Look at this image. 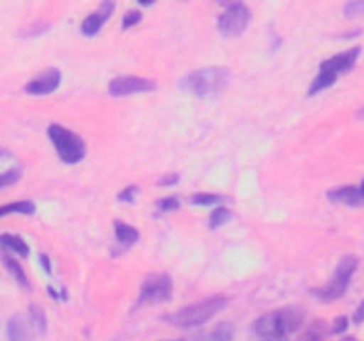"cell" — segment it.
<instances>
[{
    "instance_id": "cell-1",
    "label": "cell",
    "mask_w": 364,
    "mask_h": 341,
    "mask_svg": "<svg viewBox=\"0 0 364 341\" xmlns=\"http://www.w3.org/2000/svg\"><path fill=\"white\" fill-rule=\"evenodd\" d=\"M304 322L302 308H283L265 313L255 322V332L262 340H287Z\"/></svg>"
},
{
    "instance_id": "cell-2",
    "label": "cell",
    "mask_w": 364,
    "mask_h": 341,
    "mask_svg": "<svg viewBox=\"0 0 364 341\" xmlns=\"http://www.w3.org/2000/svg\"><path fill=\"white\" fill-rule=\"evenodd\" d=\"M230 70L223 66H210L194 70L180 80V87L198 98H213L230 84Z\"/></svg>"
},
{
    "instance_id": "cell-3",
    "label": "cell",
    "mask_w": 364,
    "mask_h": 341,
    "mask_svg": "<svg viewBox=\"0 0 364 341\" xmlns=\"http://www.w3.org/2000/svg\"><path fill=\"white\" fill-rule=\"evenodd\" d=\"M226 305L228 297H224V295H213V297H206L203 301L194 302V304L185 305V308L164 316V320L169 322L171 325L178 327V329H192V327L205 325L217 313L223 311Z\"/></svg>"
},
{
    "instance_id": "cell-4",
    "label": "cell",
    "mask_w": 364,
    "mask_h": 341,
    "mask_svg": "<svg viewBox=\"0 0 364 341\" xmlns=\"http://www.w3.org/2000/svg\"><path fill=\"white\" fill-rule=\"evenodd\" d=\"M359 55H361V48L359 46H354L350 50H345V52L336 53L331 59L323 60L320 64V71L316 75L315 80L311 82L308 89L309 96H315L318 92H322L323 89H329L331 85H334V82L341 77V75L348 73L352 67L358 63Z\"/></svg>"
},
{
    "instance_id": "cell-5",
    "label": "cell",
    "mask_w": 364,
    "mask_h": 341,
    "mask_svg": "<svg viewBox=\"0 0 364 341\" xmlns=\"http://www.w3.org/2000/svg\"><path fill=\"white\" fill-rule=\"evenodd\" d=\"M355 269H358V258L352 254L343 256V259L338 263L329 283L323 284L322 288H315V290H311V293L322 302L338 301L347 291L348 284H350L352 277L355 274Z\"/></svg>"
},
{
    "instance_id": "cell-6",
    "label": "cell",
    "mask_w": 364,
    "mask_h": 341,
    "mask_svg": "<svg viewBox=\"0 0 364 341\" xmlns=\"http://www.w3.org/2000/svg\"><path fill=\"white\" fill-rule=\"evenodd\" d=\"M48 137L64 163H78L85 156V142L63 124H50Z\"/></svg>"
},
{
    "instance_id": "cell-7",
    "label": "cell",
    "mask_w": 364,
    "mask_h": 341,
    "mask_svg": "<svg viewBox=\"0 0 364 341\" xmlns=\"http://www.w3.org/2000/svg\"><path fill=\"white\" fill-rule=\"evenodd\" d=\"M251 21V11L245 4L235 2L226 7L223 14L217 20V27L224 38H237V36L244 34L245 28L249 27Z\"/></svg>"
},
{
    "instance_id": "cell-8",
    "label": "cell",
    "mask_w": 364,
    "mask_h": 341,
    "mask_svg": "<svg viewBox=\"0 0 364 341\" xmlns=\"http://www.w3.org/2000/svg\"><path fill=\"white\" fill-rule=\"evenodd\" d=\"M173 295V279L167 274H153L148 276L141 284L139 291V304H160L167 302Z\"/></svg>"
},
{
    "instance_id": "cell-9",
    "label": "cell",
    "mask_w": 364,
    "mask_h": 341,
    "mask_svg": "<svg viewBox=\"0 0 364 341\" xmlns=\"http://www.w3.org/2000/svg\"><path fill=\"white\" fill-rule=\"evenodd\" d=\"M155 89L156 84L153 80L142 77H132V75L114 78L109 84V92L114 98H123V96L135 94V92H149L155 91Z\"/></svg>"
},
{
    "instance_id": "cell-10",
    "label": "cell",
    "mask_w": 364,
    "mask_h": 341,
    "mask_svg": "<svg viewBox=\"0 0 364 341\" xmlns=\"http://www.w3.org/2000/svg\"><path fill=\"white\" fill-rule=\"evenodd\" d=\"M7 340L9 341H34L39 336L38 327L34 325L28 315H14L11 316L6 327Z\"/></svg>"
},
{
    "instance_id": "cell-11",
    "label": "cell",
    "mask_w": 364,
    "mask_h": 341,
    "mask_svg": "<svg viewBox=\"0 0 364 341\" xmlns=\"http://www.w3.org/2000/svg\"><path fill=\"white\" fill-rule=\"evenodd\" d=\"M60 71L57 67H50V70H45L41 75H38L36 78H32L27 85H25V91L28 94L34 96H45L50 94V92L55 91L60 85Z\"/></svg>"
},
{
    "instance_id": "cell-12",
    "label": "cell",
    "mask_w": 364,
    "mask_h": 341,
    "mask_svg": "<svg viewBox=\"0 0 364 341\" xmlns=\"http://www.w3.org/2000/svg\"><path fill=\"white\" fill-rule=\"evenodd\" d=\"M114 7H116L114 2H103L95 13H91L84 21H82V34L87 36V38H92V36L98 34V32L102 31L103 23H105L110 18V14H112Z\"/></svg>"
},
{
    "instance_id": "cell-13",
    "label": "cell",
    "mask_w": 364,
    "mask_h": 341,
    "mask_svg": "<svg viewBox=\"0 0 364 341\" xmlns=\"http://www.w3.org/2000/svg\"><path fill=\"white\" fill-rule=\"evenodd\" d=\"M327 197L333 202H341L347 206H364V194L361 187H354V185H345V187H338L329 190Z\"/></svg>"
},
{
    "instance_id": "cell-14",
    "label": "cell",
    "mask_w": 364,
    "mask_h": 341,
    "mask_svg": "<svg viewBox=\"0 0 364 341\" xmlns=\"http://www.w3.org/2000/svg\"><path fill=\"white\" fill-rule=\"evenodd\" d=\"M114 233H116L117 242H119L123 247H130V245H134L135 242L139 240V237H141L134 226H130V224L127 222H121V220H116V222H114Z\"/></svg>"
},
{
    "instance_id": "cell-15",
    "label": "cell",
    "mask_w": 364,
    "mask_h": 341,
    "mask_svg": "<svg viewBox=\"0 0 364 341\" xmlns=\"http://www.w3.org/2000/svg\"><path fill=\"white\" fill-rule=\"evenodd\" d=\"M0 247L9 249V251L23 256V258H27L28 252H31L27 242L21 237H16V234H0Z\"/></svg>"
},
{
    "instance_id": "cell-16",
    "label": "cell",
    "mask_w": 364,
    "mask_h": 341,
    "mask_svg": "<svg viewBox=\"0 0 364 341\" xmlns=\"http://www.w3.org/2000/svg\"><path fill=\"white\" fill-rule=\"evenodd\" d=\"M2 263L6 265V269L9 270V274L14 277V279H16V283L20 284V286H23L25 290H31V284H28L27 274H25V270L21 269V265L16 261V259L13 258V256L4 254L2 256Z\"/></svg>"
},
{
    "instance_id": "cell-17",
    "label": "cell",
    "mask_w": 364,
    "mask_h": 341,
    "mask_svg": "<svg viewBox=\"0 0 364 341\" xmlns=\"http://www.w3.org/2000/svg\"><path fill=\"white\" fill-rule=\"evenodd\" d=\"M36 212L34 202L31 201H18L9 202V205L0 206V217L11 215V213H20V215H32Z\"/></svg>"
},
{
    "instance_id": "cell-18",
    "label": "cell",
    "mask_w": 364,
    "mask_h": 341,
    "mask_svg": "<svg viewBox=\"0 0 364 341\" xmlns=\"http://www.w3.org/2000/svg\"><path fill=\"white\" fill-rule=\"evenodd\" d=\"M201 341H233V329L230 325H219L201 337Z\"/></svg>"
},
{
    "instance_id": "cell-19",
    "label": "cell",
    "mask_w": 364,
    "mask_h": 341,
    "mask_svg": "<svg viewBox=\"0 0 364 341\" xmlns=\"http://www.w3.org/2000/svg\"><path fill=\"white\" fill-rule=\"evenodd\" d=\"M323 337H326V325L316 322L299 337V341H323Z\"/></svg>"
},
{
    "instance_id": "cell-20",
    "label": "cell",
    "mask_w": 364,
    "mask_h": 341,
    "mask_svg": "<svg viewBox=\"0 0 364 341\" xmlns=\"http://www.w3.org/2000/svg\"><path fill=\"white\" fill-rule=\"evenodd\" d=\"M230 219H231L230 210L215 208L212 213H210V220H208L210 229H217V227H220L223 224H226Z\"/></svg>"
},
{
    "instance_id": "cell-21",
    "label": "cell",
    "mask_w": 364,
    "mask_h": 341,
    "mask_svg": "<svg viewBox=\"0 0 364 341\" xmlns=\"http://www.w3.org/2000/svg\"><path fill=\"white\" fill-rule=\"evenodd\" d=\"M28 316H31V318H32L34 325L38 327L39 334H45V330H46V316H45V313H43V309L39 308V305L32 304L31 308H28Z\"/></svg>"
},
{
    "instance_id": "cell-22",
    "label": "cell",
    "mask_w": 364,
    "mask_h": 341,
    "mask_svg": "<svg viewBox=\"0 0 364 341\" xmlns=\"http://www.w3.org/2000/svg\"><path fill=\"white\" fill-rule=\"evenodd\" d=\"M224 197L219 194H196L191 197L192 205H199V206H212V205H219L223 202Z\"/></svg>"
},
{
    "instance_id": "cell-23",
    "label": "cell",
    "mask_w": 364,
    "mask_h": 341,
    "mask_svg": "<svg viewBox=\"0 0 364 341\" xmlns=\"http://www.w3.org/2000/svg\"><path fill=\"white\" fill-rule=\"evenodd\" d=\"M343 13L347 18H355L364 14V0H354V2L345 4Z\"/></svg>"
},
{
    "instance_id": "cell-24",
    "label": "cell",
    "mask_w": 364,
    "mask_h": 341,
    "mask_svg": "<svg viewBox=\"0 0 364 341\" xmlns=\"http://www.w3.org/2000/svg\"><path fill=\"white\" fill-rule=\"evenodd\" d=\"M20 176H21L20 169H9V170H6V173H2L0 174V188L9 187V185L16 183V181L20 180Z\"/></svg>"
},
{
    "instance_id": "cell-25",
    "label": "cell",
    "mask_w": 364,
    "mask_h": 341,
    "mask_svg": "<svg viewBox=\"0 0 364 341\" xmlns=\"http://www.w3.org/2000/svg\"><path fill=\"white\" fill-rule=\"evenodd\" d=\"M159 210L160 212H174V210L180 208V199L176 195H171V197H164L159 201Z\"/></svg>"
},
{
    "instance_id": "cell-26",
    "label": "cell",
    "mask_w": 364,
    "mask_h": 341,
    "mask_svg": "<svg viewBox=\"0 0 364 341\" xmlns=\"http://www.w3.org/2000/svg\"><path fill=\"white\" fill-rule=\"evenodd\" d=\"M48 27L50 25L46 23V21H38V23H34L32 27L25 28V31L21 32V36H23V38H36V36H39V34H43V32L48 31Z\"/></svg>"
},
{
    "instance_id": "cell-27",
    "label": "cell",
    "mask_w": 364,
    "mask_h": 341,
    "mask_svg": "<svg viewBox=\"0 0 364 341\" xmlns=\"http://www.w3.org/2000/svg\"><path fill=\"white\" fill-rule=\"evenodd\" d=\"M141 20H142L141 11H128V13L123 16V28L124 31H127V28H132L134 25H137Z\"/></svg>"
},
{
    "instance_id": "cell-28",
    "label": "cell",
    "mask_w": 364,
    "mask_h": 341,
    "mask_svg": "<svg viewBox=\"0 0 364 341\" xmlns=\"http://www.w3.org/2000/svg\"><path fill=\"white\" fill-rule=\"evenodd\" d=\"M137 192H139V188L135 187V185H128V187L124 188V190L119 192L117 199H119V201H123V202H134V199H135V195H137Z\"/></svg>"
},
{
    "instance_id": "cell-29",
    "label": "cell",
    "mask_w": 364,
    "mask_h": 341,
    "mask_svg": "<svg viewBox=\"0 0 364 341\" xmlns=\"http://www.w3.org/2000/svg\"><path fill=\"white\" fill-rule=\"evenodd\" d=\"M347 327H348V318H347V316H340V318L334 320L331 332L341 334V332H345V330H347Z\"/></svg>"
},
{
    "instance_id": "cell-30",
    "label": "cell",
    "mask_w": 364,
    "mask_h": 341,
    "mask_svg": "<svg viewBox=\"0 0 364 341\" xmlns=\"http://www.w3.org/2000/svg\"><path fill=\"white\" fill-rule=\"evenodd\" d=\"M178 180H180V174H166V176L159 181V185L160 187H173V185L178 183Z\"/></svg>"
},
{
    "instance_id": "cell-31",
    "label": "cell",
    "mask_w": 364,
    "mask_h": 341,
    "mask_svg": "<svg viewBox=\"0 0 364 341\" xmlns=\"http://www.w3.org/2000/svg\"><path fill=\"white\" fill-rule=\"evenodd\" d=\"M354 323H363L364 322V301L359 304V308L354 311V316H352Z\"/></svg>"
},
{
    "instance_id": "cell-32",
    "label": "cell",
    "mask_w": 364,
    "mask_h": 341,
    "mask_svg": "<svg viewBox=\"0 0 364 341\" xmlns=\"http://www.w3.org/2000/svg\"><path fill=\"white\" fill-rule=\"evenodd\" d=\"M39 263H41L43 269H45V272H46V274L52 272V266H50V259H48V256H46V254H41V256H39Z\"/></svg>"
},
{
    "instance_id": "cell-33",
    "label": "cell",
    "mask_w": 364,
    "mask_h": 341,
    "mask_svg": "<svg viewBox=\"0 0 364 341\" xmlns=\"http://www.w3.org/2000/svg\"><path fill=\"white\" fill-rule=\"evenodd\" d=\"M359 117H363V119H364V109L359 110Z\"/></svg>"
},
{
    "instance_id": "cell-34",
    "label": "cell",
    "mask_w": 364,
    "mask_h": 341,
    "mask_svg": "<svg viewBox=\"0 0 364 341\" xmlns=\"http://www.w3.org/2000/svg\"><path fill=\"white\" fill-rule=\"evenodd\" d=\"M259 341H287V340H259Z\"/></svg>"
},
{
    "instance_id": "cell-35",
    "label": "cell",
    "mask_w": 364,
    "mask_h": 341,
    "mask_svg": "<svg viewBox=\"0 0 364 341\" xmlns=\"http://www.w3.org/2000/svg\"><path fill=\"white\" fill-rule=\"evenodd\" d=\"M361 192H363V194H364V181H363V183H361Z\"/></svg>"
},
{
    "instance_id": "cell-36",
    "label": "cell",
    "mask_w": 364,
    "mask_h": 341,
    "mask_svg": "<svg viewBox=\"0 0 364 341\" xmlns=\"http://www.w3.org/2000/svg\"><path fill=\"white\" fill-rule=\"evenodd\" d=\"M352 340H354V337H347V340H343V341H352Z\"/></svg>"
},
{
    "instance_id": "cell-37",
    "label": "cell",
    "mask_w": 364,
    "mask_h": 341,
    "mask_svg": "<svg viewBox=\"0 0 364 341\" xmlns=\"http://www.w3.org/2000/svg\"><path fill=\"white\" fill-rule=\"evenodd\" d=\"M0 155H4V151H2V149H0Z\"/></svg>"
},
{
    "instance_id": "cell-38",
    "label": "cell",
    "mask_w": 364,
    "mask_h": 341,
    "mask_svg": "<svg viewBox=\"0 0 364 341\" xmlns=\"http://www.w3.org/2000/svg\"><path fill=\"white\" fill-rule=\"evenodd\" d=\"M174 341H185V340H174Z\"/></svg>"
},
{
    "instance_id": "cell-39",
    "label": "cell",
    "mask_w": 364,
    "mask_h": 341,
    "mask_svg": "<svg viewBox=\"0 0 364 341\" xmlns=\"http://www.w3.org/2000/svg\"><path fill=\"white\" fill-rule=\"evenodd\" d=\"M352 341H355V340H352Z\"/></svg>"
}]
</instances>
